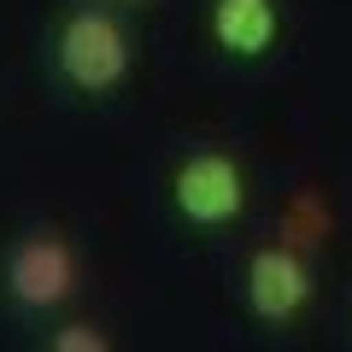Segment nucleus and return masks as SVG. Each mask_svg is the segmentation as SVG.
<instances>
[{
    "mask_svg": "<svg viewBox=\"0 0 352 352\" xmlns=\"http://www.w3.org/2000/svg\"><path fill=\"white\" fill-rule=\"evenodd\" d=\"M41 346H53V352H112L118 346V335L100 323V317H53L47 329H41Z\"/></svg>",
    "mask_w": 352,
    "mask_h": 352,
    "instance_id": "6",
    "label": "nucleus"
},
{
    "mask_svg": "<svg viewBox=\"0 0 352 352\" xmlns=\"http://www.w3.org/2000/svg\"><path fill=\"white\" fill-rule=\"evenodd\" d=\"M317 300V264L311 247L294 235L258 241L241 264V305L258 329H294Z\"/></svg>",
    "mask_w": 352,
    "mask_h": 352,
    "instance_id": "4",
    "label": "nucleus"
},
{
    "mask_svg": "<svg viewBox=\"0 0 352 352\" xmlns=\"http://www.w3.org/2000/svg\"><path fill=\"white\" fill-rule=\"evenodd\" d=\"M112 6H124V12H141V6H159V0H112Z\"/></svg>",
    "mask_w": 352,
    "mask_h": 352,
    "instance_id": "7",
    "label": "nucleus"
},
{
    "mask_svg": "<svg viewBox=\"0 0 352 352\" xmlns=\"http://www.w3.org/2000/svg\"><path fill=\"white\" fill-rule=\"evenodd\" d=\"M88 264L59 223H30L0 247V305L24 329H47L82 300Z\"/></svg>",
    "mask_w": 352,
    "mask_h": 352,
    "instance_id": "2",
    "label": "nucleus"
},
{
    "mask_svg": "<svg viewBox=\"0 0 352 352\" xmlns=\"http://www.w3.org/2000/svg\"><path fill=\"white\" fill-rule=\"evenodd\" d=\"M164 200L188 235H229L247 217L252 176L229 147H188L164 176Z\"/></svg>",
    "mask_w": 352,
    "mask_h": 352,
    "instance_id": "3",
    "label": "nucleus"
},
{
    "mask_svg": "<svg viewBox=\"0 0 352 352\" xmlns=\"http://www.w3.org/2000/svg\"><path fill=\"white\" fill-rule=\"evenodd\" d=\"M135 30L112 0H65L41 30V71H47L53 94L76 106L118 100L135 76Z\"/></svg>",
    "mask_w": 352,
    "mask_h": 352,
    "instance_id": "1",
    "label": "nucleus"
},
{
    "mask_svg": "<svg viewBox=\"0 0 352 352\" xmlns=\"http://www.w3.org/2000/svg\"><path fill=\"white\" fill-rule=\"evenodd\" d=\"M288 36L282 0H206V41L223 65H264Z\"/></svg>",
    "mask_w": 352,
    "mask_h": 352,
    "instance_id": "5",
    "label": "nucleus"
}]
</instances>
